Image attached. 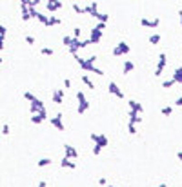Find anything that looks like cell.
I'll list each match as a JSON object with an SVG mask.
<instances>
[{
  "mask_svg": "<svg viewBox=\"0 0 182 187\" xmlns=\"http://www.w3.org/2000/svg\"><path fill=\"white\" fill-rule=\"evenodd\" d=\"M177 78H180V80H182V69H179V71H177Z\"/></svg>",
  "mask_w": 182,
  "mask_h": 187,
  "instance_id": "cell-1",
  "label": "cell"
}]
</instances>
